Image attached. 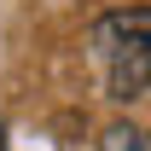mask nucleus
<instances>
[{"instance_id": "1", "label": "nucleus", "mask_w": 151, "mask_h": 151, "mask_svg": "<svg viewBox=\"0 0 151 151\" xmlns=\"http://www.w3.org/2000/svg\"><path fill=\"white\" fill-rule=\"evenodd\" d=\"M151 12L134 6V12H111V18L93 29V52L105 64V81H111V99L134 105L145 99L151 87Z\"/></svg>"}]
</instances>
